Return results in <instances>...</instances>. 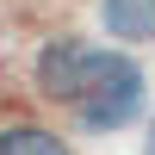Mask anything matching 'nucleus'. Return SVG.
I'll use <instances>...</instances> for the list:
<instances>
[{
    "label": "nucleus",
    "mask_w": 155,
    "mask_h": 155,
    "mask_svg": "<svg viewBox=\"0 0 155 155\" xmlns=\"http://www.w3.org/2000/svg\"><path fill=\"white\" fill-rule=\"evenodd\" d=\"M0 155H74V143L50 124H0Z\"/></svg>",
    "instance_id": "7ed1b4c3"
},
{
    "label": "nucleus",
    "mask_w": 155,
    "mask_h": 155,
    "mask_svg": "<svg viewBox=\"0 0 155 155\" xmlns=\"http://www.w3.org/2000/svg\"><path fill=\"white\" fill-rule=\"evenodd\" d=\"M99 19H106V31L118 37L124 50L149 44L155 37V0H99Z\"/></svg>",
    "instance_id": "f03ea898"
},
{
    "label": "nucleus",
    "mask_w": 155,
    "mask_h": 155,
    "mask_svg": "<svg viewBox=\"0 0 155 155\" xmlns=\"http://www.w3.org/2000/svg\"><path fill=\"white\" fill-rule=\"evenodd\" d=\"M143 155H155V118H149V143H143Z\"/></svg>",
    "instance_id": "20e7f679"
},
{
    "label": "nucleus",
    "mask_w": 155,
    "mask_h": 155,
    "mask_svg": "<svg viewBox=\"0 0 155 155\" xmlns=\"http://www.w3.org/2000/svg\"><path fill=\"white\" fill-rule=\"evenodd\" d=\"M31 81H37L44 99L68 106L87 137L130 130L149 106L143 62L130 50H106V44H87V37H50L31 62Z\"/></svg>",
    "instance_id": "f257e3e1"
}]
</instances>
